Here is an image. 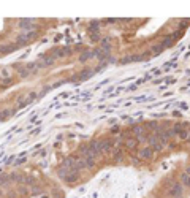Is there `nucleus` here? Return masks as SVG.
Listing matches in <instances>:
<instances>
[{
  "label": "nucleus",
  "instance_id": "1",
  "mask_svg": "<svg viewBox=\"0 0 190 198\" xmlns=\"http://www.w3.org/2000/svg\"><path fill=\"white\" fill-rule=\"evenodd\" d=\"M147 143H149V147L152 151H162L163 149V143L160 141V138L157 136V135H151L149 138H147Z\"/></svg>",
  "mask_w": 190,
  "mask_h": 198
},
{
  "label": "nucleus",
  "instance_id": "2",
  "mask_svg": "<svg viewBox=\"0 0 190 198\" xmlns=\"http://www.w3.org/2000/svg\"><path fill=\"white\" fill-rule=\"evenodd\" d=\"M54 62H56V57H52V56H41L40 59H38L37 65H38V68H43V67H51Z\"/></svg>",
  "mask_w": 190,
  "mask_h": 198
},
{
  "label": "nucleus",
  "instance_id": "3",
  "mask_svg": "<svg viewBox=\"0 0 190 198\" xmlns=\"http://www.w3.org/2000/svg\"><path fill=\"white\" fill-rule=\"evenodd\" d=\"M113 147H114L113 140H100V149H101V154H111Z\"/></svg>",
  "mask_w": 190,
  "mask_h": 198
},
{
  "label": "nucleus",
  "instance_id": "4",
  "mask_svg": "<svg viewBox=\"0 0 190 198\" xmlns=\"http://www.w3.org/2000/svg\"><path fill=\"white\" fill-rule=\"evenodd\" d=\"M182 192H184V187H182V184H173L171 185V189H170V195L173 198H181L182 197Z\"/></svg>",
  "mask_w": 190,
  "mask_h": 198
},
{
  "label": "nucleus",
  "instance_id": "5",
  "mask_svg": "<svg viewBox=\"0 0 190 198\" xmlns=\"http://www.w3.org/2000/svg\"><path fill=\"white\" fill-rule=\"evenodd\" d=\"M152 154H154V151L149 146H144L141 149H138V159H151Z\"/></svg>",
  "mask_w": 190,
  "mask_h": 198
},
{
  "label": "nucleus",
  "instance_id": "6",
  "mask_svg": "<svg viewBox=\"0 0 190 198\" xmlns=\"http://www.w3.org/2000/svg\"><path fill=\"white\" fill-rule=\"evenodd\" d=\"M67 54H71V48H68V46H62L59 49H54V57H63Z\"/></svg>",
  "mask_w": 190,
  "mask_h": 198
},
{
  "label": "nucleus",
  "instance_id": "7",
  "mask_svg": "<svg viewBox=\"0 0 190 198\" xmlns=\"http://www.w3.org/2000/svg\"><path fill=\"white\" fill-rule=\"evenodd\" d=\"M79 176H81V173H79V171H70L68 176H67L63 181H65V182H68V184H75L76 181L79 179Z\"/></svg>",
  "mask_w": 190,
  "mask_h": 198
},
{
  "label": "nucleus",
  "instance_id": "8",
  "mask_svg": "<svg viewBox=\"0 0 190 198\" xmlns=\"http://www.w3.org/2000/svg\"><path fill=\"white\" fill-rule=\"evenodd\" d=\"M125 147H127V149H130V151H135L138 147V141L135 140V138H127V140H125Z\"/></svg>",
  "mask_w": 190,
  "mask_h": 198
},
{
  "label": "nucleus",
  "instance_id": "9",
  "mask_svg": "<svg viewBox=\"0 0 190 198\" xmlns=\"http://www.w3.org/2000/svg\"><path fill=\"white\" fill-rule=\"evenodd\" d=\"M90 57H94V51H90V49H84V51L81 52V56H79V60H81V62H86V60H89Z\"/></svg>",
  "mask_w": 190,
  "mask_h": 198
},
{
  "label": "nucleus",
  "instance_id": "10",
  "mask_svg": "<svg viewBox=\"0 0 190 198\" xmlns=\"http://www.w3.org/2000/svg\"><path fill=\"white\" fill-rule=\"evenodd\" d=\"M158 122L157 121H151V122H147V125H146V128H149V130H152V132H157V130H158Z\"/></svg>",
  "mask_w": 190,
  "mask_h": 198
},
{
  "label": "nucleus",
  "instance_id": "11",
  "mask_svg": "<svg viewBox=\"0 0 190 198\" xmlns=\"http://www.w3.org/2000/svg\"><path fill=\"white\" fill-rule=\"evenodd\" d=\"M8 184H10V176L0 174V187H2V185H8Z\"/></svg>",
  "mask_w": 190,
  "mask_h": 198
},
{
  "label": "nucleus",
  "instance_id": "12",
  "mask_svg": "<svg viewBox=\"0 0 190 198\" xmlns=\"http://www.w3.org/2000/svg\"><path fill=\"white\" fill-rule=\"evenodd\" d=\"M160 44H163V46H171V44H173V38H171V35L163 37V40H162V43H160Z\"/></svg>",
  "mask_w": 190,
  "mask_h": 198
},
{
  "label": "nucleus",
  "instance_id": "13",
  "mask_svg": "<svg viewBox=\"0 0 190 198\" xmlns=\"http://www.w3.org/2000/svg\"><path fill=\"white\" fill-rule=\"evenodd\" d=\"M0 78L10 79V78H11V71H10V70H0Z\"/></svg>",
  "mask_w": 190,
  "mask_h": 198
},
{
  "label": "nucleus",
  "instance_id": "14",
  "mask_svg": "<svg viewBox=\"0 0 190 198\" xmlns=\"http://www.w3.org/2000/svg\"><path fill=\"white\" fill-rule=\"evenodd\" d=\"M18 192L21 193V195H27V193H29V190H27L25 187H19V189H18Z\"/></svg>",
  "mask_w": 190,
  "mask_h": 198
},
{
  "label": "nucleus",
  "instance_id": "15",
  "mask_svg": "<svg viewBox=\"0 0 190 198\" xmlns=\"http://www.w3.org/2000/svg\"><path fill=\"white\" fill-rule=\"evenodd\" d=\"M185 174H189V176H190V166L187 168V170H185Z\"/></svg>",
  "mask_w": 190,
  "mask_h": 198
},
{
  "label": "nucleus",
  "instance_id": "16",
  "mask_svg": "<svg viewBox=\"0 0 190 198\" xmlns=\"http://www.w3.org/2000/svg\"><path fill=\"white\" fill-rule=\"evenodd\" d=\"M187 141H189V143H190V135H189V140H187Z\"/></svg>",
  "mask_w": 190,
  "mask_h": 198
}]
</instances>
